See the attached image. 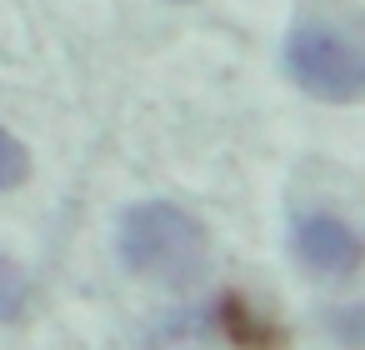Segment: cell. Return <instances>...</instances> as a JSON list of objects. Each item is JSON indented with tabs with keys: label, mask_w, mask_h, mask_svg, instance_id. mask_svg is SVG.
<instances>
[{
	"label": "cell",
	"mask_w": 365,
	"mask_h": 350,
	"mask_svg": "<svg viewBox=\"0 0 365 350\" xmlns=\"http://www.w3.org/2000/svg\"><path fill=\"white\" fill-rule=\"evenodd\" d=\"M295 255H300L305 270L330 275V280H345L360 265V235L340 215L305 210V215H295Z\"/></svg>",
	"instance_id": "3957f363"
},
{
	"label": "cell",
	"mask_w": 365,
	"mask_h": 350,
	"mask_svg": "<svg viewBox=\"0 0 365 350\" xmlns=\"http://www.w3.org/2000/svg\"><path fill=\"white\" fill-rule=\"evenodd\" d=\"M115 255L130 275L180 290V285L200 280L210 240H205V225L190 210H180L170 200H140L120 215Z\"/></svg>",
	"instance_id": "6da1fadb"
},
{
	"label": "cell",
	"mask_w": 365,
	"mask_h": 350,
	"mask_svg": "<svg viewBox=\"0 0 365 350\" xmlns=\"http://www.w3.org/2000/svg\"><path fill=\"white\" fill-rule=\"evenodd\" d=\"M31 180V150L0 125V190H16Z\"/></svg>",
	"instance_id": "8992f818"
},
{
	"label": "cell",
	"mask_w": 365,
	"mask_h": 350,
	"mask_svg": "<svg viewBox=\"0 0 365 350\" xmlns=\"http://www.w3.org/2000/svg\"><path fill=\"white\" fill-rule=\"evenodd\" d=\"M280 61H285L290 81L325 105H350L365 91V56L330 26H295L285 36Z\"/></svg>",
	"instance_id": "7a4b0ae2"
},
{
	"label": "cell",
	"mask_w": 365,
	"mask_h": 350,
	"mask_svg": "<svg viewBox=\"0 0 365 350\" xmlns=\"http://www.w3.org/2000/svg\"><path fill=\"white\" fill-rule=\"evenodd\" d=\"M215 320H220V335H225L235 350H280V345H285L280 325H275L270 315H260V310H255L250 300H240V295H225L220 310H215Z\"/></svg>",
	"instance_id": "277c9868"
},
{
	"label": "cell",
	"mask_w": 365,
	"mask_h": 350,
	"mask_svg": "<svg viewBox=\"0 0 365 350\" xmlns=\"http://www.w3.org/2000/svg\"><path fill=\"white\" fill-rule=\"evenodd\" d=\"M26 305H31V280H26L11 260H0V325L21 320Z\"/></svg>",
	"instance_id": "5b68a950"
}]
</instances>
